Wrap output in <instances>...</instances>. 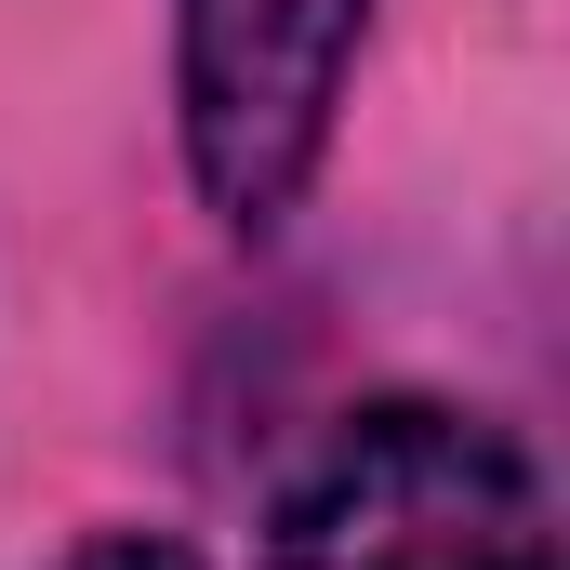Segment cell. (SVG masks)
Wrapping results in <instances>:
<instances>
[{
  "mask_svg": "<svg viewBox=\"0 0 570 570\" xmlns=\"http://www.w3.org/2000/svg\"><path fill=\"white\" fill-rule=\"evenodd\" d=\"M372 0H186V159L226 226H279L332 146Z\"/></svg>",
  "mask_w": 570,
  "mask_h": 570,
  "instance_id": "2",
  "label": "cell"
},
{
  "mask_svg": "<svg viewBox=\"0 0 570 570\" xmlns=\"http://www.w3.org/2000/svg\"><path fill=\"white\" fill-rule=\"evenodd\" d=\"M80 570H186V544H146V531H107V544H80Z\"/></svg>",
  "mask_w": 570,
  "mask_h": 570,
  "instance_id": "3",
  "label": "cell"
},
{
  "mask_svg": "<svg viewBox=\"0 0 570 570\" xmlns=\"http://www.w3.org/2000/svg\"><path fill=\"white\" fill-rule=\"evenodd\" d=\"M279 570H558L531 451L438 399L345 412L279 504Z\"/></svg>",
  "mask_w": 570,
  "mask_h": 570,
  "instance_id": "1",
  "label": "cell"
}]
</instances>
